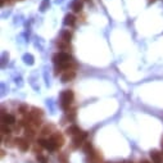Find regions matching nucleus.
Wrapping results in <instances>:
<instances>
[{
	"label": "nucleus",
	"mask_w": 163,
	"mask_h": 163,
	"mask_svg": "<svg viewBox=\"0 0 163 163\" xmlns=\"http://www.w3.org/2000/svg\"><path fill=\"white\" fill-rule=\"evenodd\" d=\"M65 132H67V135H69V136H72V138H73V136H76V135L81 134L82 131L80 130V127H79V126H75V125H73V126H69L68 129L65 130Z\"/></svg>",
	"instance_id": "9d476101"
},
{
	"label": "nucleus",
	"mask_w": 163,
	"mask_h": 163,
	"mask_svg": "<svg viewBox=\"0 0 163 163\" xmlns=\"http://www.w3.org/2000/svg\"><path fill=\"white\" fill-rule=\"evenodd\" d=\"M18 113H21V114H27V113H28V108H27L26 104H22V106L18 108Z\"/></svg>",
	"instance_id": "4be33fe9"
},
{
	"label": "nucleus",
	"mask_w": 163,
	"mask_h": 163,
	"mask_svg": "<svg viewBox=\"0 0 163 163\" xmlns=\"http://www.w3.org/2000/svg\"><path fill=\"white\" fill-rule=\"evenodd\" d=\"M15 84H17L18 85V86H22V79H21V77H15Z\"/></svg>",
	"instance_id": "a878e982"
},
{
	"label": "nucleus",
	"mask_w": 163,
	"mask_h": 163,
	"mask_svg": "<svg viewBox=\"0 0 163 163\" xmlns=\"http://www.w3.org/2000/svg\"><path fill=\"white\" fill-rule=\"evenodd\" d=\"M59 159L63 163H67V157H65V154H59Z\"/></svg>",
	"instance_id": "393cba45"
},
{
	"label": "nucleus",
	"mask_w": 163,
	"mask_h": 163,
	"mask_svg": "<svg viewBox=\"0 0 163 163\" xmlns=\"http://www.w3.org/2000/svg\"><path fill=\"white\" fill-rule=\"evenodd\" d=\"M25 134H26V136H28L30 139H32L35 136V130L33 129H26L25 130Z\"/></svg>",
	"instance_id": "5701e85b"
},
{
	"label": "nucleus",
	"mask_w": 163,
	"mask_h": 163,
	"mask_svg": "<svg viewBox=\"0 0 163 163\" xmlns=\"http://www.w3.org/2000/svg\"><path fill=\"white\" fill-rule=\"evenodd\" d=\"M87 138V134L86 132H81V134H79V135H76V136H73V139H72V148L73 149H77V148H80L81 145H84L85 143V139Z\"/></svg>",
	"instance_id": "20e7f679"
},
{
	"label": "nucleus",
	"mask_w": 163,
	"mask_h": 163,
	"mask_svg": "<svg viewBox=\"0 0 163 163\" xmlns=\"http://www.w3.org/2000/svg\"><path fill=\"white\" fill-rule=\"evenodd\" d=\"M53 62L55 65H60L64 63H68V62H72V57L71 54L65 53V52H60V53H55L53 55Z\"/></svg>",
	"instance_id": "f03ea898"
},
{
	"label": "nucleus",
	"mask_w": 163,
	"mask_h": 163,
	"mask_svg": "<svg viewBox=\"0 0 163 163\" xmlns=\"http://www.w3.org/2000/svg\"><path fill=\"white\" fill-rule=\"evenodd\" d=\"M14 143H15V145L18 146L19 149L22 150V152H27L30 148V143L27 139H23V138H17V139H14Z\"/></svg>",
	"instance_id": "39448f33"
},
{
	"label": "nucleus",
	"mask_w": 163,
	"mask_h": 163,
	"mask_svg": "<svg viewBox=\"0 0 163 163\" xmlns=\"http://www.w3.org/2000/svg\"><path fill=\"white\" fill-rule=\"evenodd\" d=\"M153 3H156V0H148V4H153Z\"/></svg>",
	"instance_id": "bb28decb"
},
{
	"label": "nucleus",
	"mask_w": 163,
	"mask_h": 163,
	"mask_svg": "<svg viewBox=\"0 0 163 163\" xmlns=\"http://www.w3.org/2000/svg\"><path fill=\"white\" fill-rule=\"evenodd\" d=\"M53 130H54V127L52 125H46L42 127L41 135H44V136H46V135H53Z\"/></svg>",
	"instance_id": "a211bd4d"
},
{
	"label": "nucleus",
	"mask_w": 163,
	"mask_h": 163,
	"mask_svg": "<svg viewBox=\"0 0 163 163\" xmlns=\"http://www.w3.org/2000/svg\"><path fill=\"white\" fill-rule=\"evenodd\" d=\"M22 59L26 64H28V65H32L35 63V58H33V55H31V54H25V55L22 57Z\"/></svg>",
	"instance_id": "f3484780"
},
{
	"label": "nucleus",
	"mask_w": 163,
	"mask_h": 163,
	"mask_svg": "<svg viewBox=\"0 0 163 163\" xmlns=\"http://www.w3.org/2000/svg\"><path fill=\"white\" fill-rule=\"evenodd\" d=\"M150 158H152L153 163H162V153L156 149H153L152 152H150Z\"/></svg>",
	"instance_id": "1a4fd4ad"
},
{
	"label": "nucleus",
	"mask_w": 163,
	"mask_h": 163,
	"mask_svg": "<svg viewBox=\"0 0 163 163\" xmlns=\"http://www.w3.org/2000/svg\"><path fill=\"white\" fill-rule=\"evenodd\" d=\"M73 91L72 90H64L60 92V96H59V104L62 107V109L64 111H68L71 104L73 102Z\"/></svg>",
	"instance_id": "f257e3e1"
},
{
	"label": "nucleus",
	"mask_w": 163,
	"mask_h": 163,
	"mask_svg": "<svg viewBox=\"0 0 163 163\" xmlns=\"http://www.w3.org/2000/svg\"><path fill=\"white\" fill-rule=\"evenodd\" d=\"M82 7H84V4H82V0H75V1L72 3V10L75 12V13H80L81 10H82Z\"/></svg>",
	"instance_id": "9b49d317"
},
{
	"label": "nucleus",
	"mask_w": 163,
	"mask_h": 163,
	"mask_svg": "<svg viewBox=\"0 0 163 163\" xmlns=\"http://www.w3.org/2000/svg\"><path fill=\"white\" fill-rule=\"evenodd\" d=\"M140 163H150V162H148V161H143V162H140Z\"/></svg>",
	"instance_id": "cd10ccee"
},
{
	"label": "nucleus",
	"mask_w": 163,
	"mask_h": 163,
	"mask_svg": "<svg viewBox=\"0 0 163 163\" xmlns=\"http://www.w3.org/2000/svg\"><path fill=\"white\" fill-rule=\"evenodd\" d=\"M52 140L55 143V144L58 145V146H62L64 144V138H63V135L62 134H59V132H54L53 135H52Z\"/></svg>",
	"instance_id": "6e6552de"
},
{
	"label": "nucleus",
	"mask_w": 163,
	"mask_h": 163,
	"mask_svg": "<svg viewBox=\"0 0 163 163\" xmlns=\"http://www.w3.org/2000/svg\"><path fill=\"white\" fill-rule=\"evenodd\" d=\"M37 144L41 146V148H45L46 150H49V152H55V150L59 148L55 143H54L52 139H49V140H46V139H39L37 140Z\"/></svg>",
	"instance_id": "7ed1b4c3"
},
{
	"label": "nucleus",
	"mask_w": 163,
	"mask_h": 163,
	"mask_svg": "<svg viewBox=\"0 0 163 163\" xmlns=\"http://www.w3.org/2000/svg\"><path fill=\"white\" fill-rule=\"evenodd\" d=\"M49 7H50V0H42V3H41L40 8H39V10H40L41 13H44V12H46L49 9Z\"/></svg>",
	"instance_id": "6ab92c4d"
},
{
	"label": "nucleus",
	"mask_w": 163,
	"mask_h": 163,
	"mask_svg": "<svg viewBox=\"0 0 163 163\" xmlns=\"http://www.w3.org/2000/svg\"><path fill=\"white\" fill-rule=\"evenodd\" d=\"M75 76H76V73L73 69H71V71H65V72H63V75H62V82L63 84L68 82V81L75 79Z\"/></svg>",
	"instance_id": "0eeeda50"
},
{
	"label": "nucleus",
	"mask_w": 163,
	"mask_h": 163,
	"mask_svg": "<svg viewBox=\"0 0 163 163\" xmlns=\"http://www.w3.org/2000/svg\"><path fill=\"white\" fill-rule=\"evenodd\" d=\"M1 134L3 135H9L12 134V130H10V127L8 126V125H5V123H1Z\"/></svg>",
	"instance_id": "aec40b11"
},
{
	"label": "nucleus",
	"mask_w": 163,
	"mask_h": 163,
	"mask_svg": "<svg viewBox=\"0 0 163 163\" xmlns=\"http://www.w3.org/2000/svg\"><path fill=\"white\" fill-rule=\"evenodd\" d=\"M1 121L3 123H5V125H14L15 123V117L14 116H12L9 113H1Z\"/></svg>",
	"instance_id": "423d86ee"
},
{
	"label": "nucleus",
	"mask_w": 163,
	"mask_h": 163,
	"mask_svg": "<svg viewBox=\"0 0 163 163\" xmlns=\"http://www.w3.org/2000/svg\"><path fill=\"white\" fill-rule=\"evenodd\" d=\"M162 145H163V143H162ZM162 153H163V152H162Z\"/></svg>",
	"instance_id": "7c9ffc66"
},
{
	"label": "nucleus",
	"mask_w": 163,
	"mask_h": 163,
	"mask_svg": "<svg viewBox=\"0 0 163 163\" xmlns=\"http://www.w3.org/2000/svg\"><path fill=\"white\" fill-rule=\"evenodd\" d=\"M84 1H90V0H84Z\"/></svg>",
	"instance_id": "c756f323"
},
{
	"label": "nucleus",
	"mask_w": 163,
	"mask_h": 163,
	"mask_svg": "<svg viewBox=\"0 0 163 163\" xmlns=\"http://www.w3.org/2000/svg\"><path fill=\"white\" fill-rule=\"evenodd\" d=\"M4 3H5V0H1V5H4Z\"/></svg>",
	"instance_id": "c85d7f7f"
},
{
	"label": "nucleus",
	"mask_w": 163,
	"mask_h": 163,
	"mask_svg": "<svg viewBox=\"0 0 163 163\" xmlns=\"http://www.w3.org/2000/svg\"><path fill=\"white\" fill-rule=\"evenodd\" d=\"M75 23H76V17L73 14H67L64 17V21H63L64 26H73Z\"/></svg>",
	"instance_id": "f8f14e48"
},
{
	"label": "nucleus",
	"mask_w": 163,
	"mask_h": 163,
	"mask_svg": "<svg viewBox=\"0 0 163 163\" xmlns=\"http://www.w3.org/2000/svg\"><path fill=\"white\" fill-rule=\"evenodd\" d=\"M86 163H102V157H100L98 153H95L94 156H87Z\"/></svg>",
	"instance_id": "ddd939ff"
},
{
	"label": "nucleus",
	"mask_w": 163,
	"mask_h": 163,
	"mask_svg": "<svg viewBox=\"0 0 163 163\" xmlns=\"http://www.w3.org/2000/svg\"><path fill=\"white\" fill-rule=\"evenodd\" d=\"M36 159H37L39 163H48V159H46V157H44L41 153L36 156Z\"/></svg>",
	"instance_id": "b1692460"
},
{
	"label": "nucleus",
	"mask_w": 163,
	"mask_h": 163,
	"mask_svg": "<svg viewBox=\"0 0 163 163\" xmlns=\"http://www.w3.org/2000/svg\"><path fill=\"white\" fill-rule=\"evenodd\" d=\"M57 46L59 49H62V50H65V52H67V50H71V44H69L68 41L62 40V39L59 41H57Z\"/></svg>",
	"instance_id": "2eb2a0df"
},
{
	"label": "nucleus",
	"mask_w": 163,
	"mask_h": 163,
	"mask_svg": "<svg viewBox=\"0 0 163 163\" xmlns=\"http://www.w3.org/2000/svg\"><path fill=\"white\" fill-rule=\"evenodd\" d=\"M60 37H62V40H64V41H71V39H72V32L69 30H63L60 32Z\"/></svg>",
	"instance_id": "dca6fc26"
},
{
	"label": "nucleus",
	"mask_w": 163,
	"mask_h": 163,
	"mask_svg": "<svg viewBox=\"0 0 163 163\" xmlns=\"http://www.w3.org/2000/svg\"><path fill=\"white\" fill-rule=\"evenodd\" d=\"M84 152H85V154H86V157L87 156H94V154L96 153L90 143H85L84 144Z\"/></svg>",
	"instance_id": "4468645a"
},
{
	"label": "nucleus",
	"mask_w": 163,
	"mask_h": 163,
	"mask_svg": "<svg viewBox=\"0 0 163 163\" xmlns=\"http://www.w3.org/2000/svg\"><path fill=\"white\" fill-rule=\"evenodd\" d=\"M67 112V118L69 119V121H75L76 118V109H68L65 111Z\"/></svg>",
	"instance_id": "412c9836"
}]
</instances>
